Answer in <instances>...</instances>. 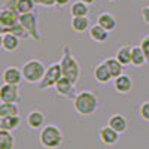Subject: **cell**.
<instances>
[{"instance_id": "15", "label": "cell", "mask_w": 149, "mask_h": 149, "mask_svg": "<svg viewBox=\"0 0 149 149\" xmlns=\"http://www.w3.org/2000/svg\"><path fill=\"white\" fill-rule=\"evenodd\" d=\"M94 79L98 84H109L112 79H113V76H112V73H110V70L106 66L104 61L95 66V69H94Z\"/></svg>"}, {"instance_id": "19", "label": "cell", "mask_w": 149, "mask_h": 149, "mask_svg": "<svg viewBox=\"0 0 149 149\" xmlns=\"http://www.w3.org/2000/svg\"><path fill=\"white\" fill-rule=\"evenodd\" d=\"M90 37H91L94 42L103 43V42L107 40L109 31H107L106 29H103L100 24H95V26H91V27H90Z\"/></svg>"}, {"instance_id": "31", "label": "cell", "mask_w": 149, "mask_h": 149, "mask_svg": "<svg viewBox=\"0 0 149 149\" xmlns=\"http://www.w3.org/2000/svg\"><path fill=\"white\" fill-rule=\"evenodd\" d=\"M36 5H40L43 8H54L57 6V0H34Z\"/></svg>"}, {"instance_id": "23", "label": "cell", "mask_w": 149, "mask_h": 149, "mask_svg": "<svg viewBox=\"0 0 149 149\" xmlns=\"http://www.w3.org/2000/svg\"><path fill=\"white\" fill-rule=\"evenodd\" d=\"M104 63H106V66L109 67V70H110V73H112V76H113V79L118 78V76H121V74L124 73V67H125V66H122L116 57L106 58Z\"/></svg>"}, {"instance_id": "29", "label": "cell", "mask_w": 149, "mask_h": 149, "mask_svg": "<svg viewBox=\"0 0 149 149\" xmlns=\"http://www.w3.org/2000/svg\"><path fill=\"white\" fill-rule=\"evenodd\" d=\"M139 115L143 121L149 122V102H143L139 107Z\"/></svg>"}, {"instance_id": "20", "label": "cell", "mask_w": 149, "mask_h": 149, "mask_svg": "<svg viewBox=\"0 0 149 149\" xmlns=\"http://www.w3.org/2000/svg\"><path fill=\"white\" fill-rule=\"evenodd\" d=\"M90 14V5L82 2V0H78V2H73L70 6V15L73 17H88Z\"/></svg>"}, {"instance_id": "9", "label": "cell", "mask_w": 149, "mask_h": 149, "mask_svg": "<svg viewBox=\"0 0 149 149\" xmlns=\"http://www.w3.org/2000/svg\"><path fill=\"white\" fill-rule=\"evenodd\" d=\"M2 79H3V84H10V85H19L24 79V74H22V70L19 67H15V66H9L3 70V74H2Z\"/></svg>"}, {"instance_id": "16", "label": "cell", "mask_w": 149, "mask_h": 149, "mask_svg": "<svg viewBox=\"0 0 149 149\" xmlns=\"http://www.w3.org/2000/svg\"><path fill=\"white\" fill-rule=\"evenodd\" d=\"M97 24H100L103 29H106L110 33L116 29L118 22H116V18L113 17V14H110V12H102V14L97 17Z\"/></svg>"}, {"instance_id": "4", "label": "cell", "mask_w": 149, "mask_h": 149, "mask_svg": "<svg viewBox=\"0 0 149 149\" xmlns=\"http://www.w3.org/2000/svg\"><path fill=\"white\" fill-rule=\"evenodd\" d=\"M22 74H24V81L29 84H40V81L45 76L46 67L40 60H29L22 64L21 67Z\"/></svg>"}, {"instance_id": "32", "label": "cell", "mask_w": 149, "mask_h": 149, "mask_svg": "<svg viewBox=\"0 0 149 149\" xmlns=\"http://www.w3.org/2000/svg\"><path fill=\"white\" fill-rule=\"evenodd\" d=\"M140 48L143 49L145 55H146L148 60H149V36H145L143 39H142V42H140Z\"/></svg>"}, {"instance_id": "26", "label": "cell", "mask_w": 149, "mask_h": 149, "mask_svg": "<svg viewBox=\"0 0 149 149\" xmlns=\"http://www.w3.org/2000/svg\"><path fill=\"white\" fill-rule=\"evenodd\" d=\"M19 115V107L18 103H0V118L3 116H14Z\"/></svg>"}, {"instance_id": "30", "label": "cell", "mask_w": 149, "mask_h": 149, "mask_svg": "<svg viewBox=\"0 0 149 149\" xmlns=\"http://www.w3.org/2000/svg\"><path fill=\"white\" fill-rule=\"evenodd\" d=\"M3 8L9 9V10H17L18 12V0H5Z\"/></svg>"}, {"instance_id": "8", "label": "cell", "mask_w": 149, "mask_h": 149, "mask_svg": "<svg viewBox=\"0 0 149 149\" xmlns=\"http://www.w3.org/2000/svg\"><path fill=\"white\" fill-rule=\"evenodd\" d=\"M119 136L121 134L118 131H115L110 125H103L100 130H98V139H100V142L106 146L116 145L118 140H119Z\"/></svg>"}, {"instance_id": "13", "label": "cell", "mask_w": 149, "mask_h": 149, "mask_svg": "<svg viewBox=\"0 0 149 149\" xmlns=\"http://www.w3.org/2000/svg\"><path fill=\"white\" fill-rule=\"evenodd\" d=\"M113 88L116 93L119 94H127L133 90V79L128 76V74H121V76L113 79Z\"/></svg>"}, {"instance_id": "1", "label": "cell", "mask_w": 149, "mask_h": 149, "mask_svg": "<svg viewBox=\"0 0 149 149\" xmlns=\"http://www.w3.org/2000/svg\"><path fill=\"white\" fill-rule=\"evenodd\" d=\"M98 107L97 95L93 91H81L73 97V109L82 116H90Z\"/></svg>"}, {"instance_id": "35", "label": "cell", "mask_w": 149, "mask_h": 149, "mask_svg": "<svg viewBox=\"0 0 149 149\" xmlns=\"http://www.w3.org/2000/svg\"><path fill=\"white\" fill-rule=\"evenodd\" d=\"M82 2H85V3H88V5H91V3H94L95 0H82Z\"/></svg>"}, {"instance_id": "17", "label": "cell", "mask_w": 149, "mask_h": 149, "mask_svg": "<svg viewBox=\"0 0 149 149\" xmlns=\"http://www.w3.org/2000/svg\"><path fill=\"white\" fill-rule=\"evenodd\" d=\"M21 125V118L19 115L14 116H3L0 118V130H6V131H15Z\"/></svg>"}, {"instance_id": "28", "label": "cell", "mask_w": 149, "mask_h": 149, "mask_svg": "<svg viewBox=\"0 0 149 149\" xmlns=\"http://www.w3.org/2000/svg\"><path fill=\"white\" fill-rule=\"evenodd\" d=\"M9 31H10V33H14L15 36H18L19 39H29V37H30L29 31L24 29V26H22L21 22H17L15 26H12V27L9 29Z\"/></svg>"}, {"instance_id": "27", "label": "cell", "mask_w": 149, "mask_h": 149, "mask_svg": "<svg viewBox=\"0 0 149 149\" xmlns=\"http://www.w3.org/2000/svg\"><path fill=\"white\" fill-rule=\"evenodd\" d=\"M36 6L34 0H18V12L19 14H29L33 12Z\"/></svg>"}, {"instance_id": "7", "label": "cell", "mask_w": 149, "mask_h": 149, "mask_svg": "<svg viewBox=\"0 0 149 149\" xmlns=\"http://www.w3.org/2000/svg\"><path fill=\"white\" fill-rule=\"evenodd\" d=\"M0 100L3 103H18L19 102V91L18 85L3 84L0 86Z\"/></svg>"}, {"instance_id": "33", "label": "cell", "mask_w": 149, "mask_h": 149, "mask_svg": "<svg viewBox=\"0 0 149 149\" xmlns=\"http://www.w3.org/2000/svg\"><path fill=\"white\" fill-rule=\"evenodd\" d=\"M142 18L146 24H149V6H145L142 9Z\"/></svg>"}, {"instance_id": "14", "label": "cell", "mask_w": 149, "mask_h": 149, "mask_svg": "<svg viewBox=\"0 0 149 149\" xmlns=\"http://www.w3.org/2000/svg\"><path fill=\"white\" fill-rule=\"evenodd\" d=\"M107 125H110L112 128H113L115 131H118L119 134H124L127 130H128V121L127 118L121 115V113H113L109 121H107Z\"/></svg>"}, {"instance_id": "2", "label": "cell", "mask_w": 149, "mask_h": 149, "mask_svg": "<svg viewBox=\"0 0 149 149\" xmlns=\"http://www.w3.org/2000/svg\"><path fill=\"white\" fill-rule=\"evenodd\" d=\"M63 131L55 124H46L39 133V143L45 149H57L63 145Z\"/></svg>"}, {"instance_id": "25", "label": "cell", "mask_w": 149, "mask_h": 149, "mask_svg": "<svg viewBox=\"0 0 149 149\" xmlns=\"http://www.w3.org/2000/svg\"><path fill=\"white\" fill-rule=\"evenodd\" d=\"M116 58L122 66H130L131 64V46L124 45L116 51Z\"/></svg>"}, {"instance_id": "6", "label": "cell", "mask_w": 149, "mask_h": 149, "mask_svg": "<svg viewBox=\"0 0 149 149\" xmlns=\"http://www.w3.org/2000/svg\"><path fill=\"white\" fill-rule=\"evenodd\" d=\"M19 22L24 26L30 34L31 39L34 40H40V33L37 30V17L34 12H29V14H21L19 15Z\"/></svg>"}, {"instance_id": "21", "label": "cell", "mask_w": 149, "mask_h": 149, "mask_svg": "<svg viewBox=\"0 0 149 149\" xmlns=\"http://www.w3.org/2000/svg\"><path fill=\"white\" fill-rule=\"evenodd\" d=\"M146 61H148V57L145 55L140 45L139 46H133L131 48V64L134 67H142V66L146 64Z\"/></svg>"}, {"instance_id": "22", "label": "cell", "mask_w": 149, "mask_h": 149, "mask_svg": "<svg viewBox=\"0 0 149 149\" xmlns=\"http://www.w3.org/2000/svg\"><path fill=\"white\" fill-rule=\"evenodd\" d=\"M70 26H72L73 31L84 33L86 30H90V19H88V17H73Z\"/></svg>"}, {"instance_id": "24", "label": "cell", "mask_w": 149, "mask_h": 149, "mask_svg": "<svg viewBox=\"0 0 149 149\" xmlns=\"http://www.w3.org/2000/svg\"><path fill=\"white\" fill-rule=\"evenodd\" d=\"M15 137L10 131L0 130V149H14Z\"/></svg>"}, {"instance_id": "3", "label": "cell", "mask_w": 149, "mask_h": 149, "mask_svg": "<svg viewBox=\"0 0 149 149\" xmlns=\"http://www.w3.org/2000/svg\"><path fill=\"white\" fill-rule=\"evenodd\" d=\"M60 64H61V70H63V76L70 79L73 84H76L79 76H81V67H79L78 60L72 55L69 46H64Z\"/></svg>"}, {"instance_id": "36", "label": "cell", "mask_w": 149, "mask_h": 149, "mask_svg": "<svg viewBox=\"0 0 149 149\" xmlns=\"http://www.w3.org/2000/svg\"><path fill=\"white\" fill-rule=\"evenodd\" d=\"M109 2H113V0H109Z\"/></svg>"}, {"instance_id": "5", "label": "cell", "mask_w": 149, "mask_h": 149, "mask_svg": "<svg viewBox=\"0 0 149 149\" xmlns=\"http://www.w3.org/2000/svg\"><path fill=\"white\" fill-rule=\"evenodd\" d=\"M63 78V70H61V64L60 63H54L51 64L46 72H45V76L39 84V88L40 90H46V88H54L55 84Z\"/></svg>"}, {"instance_id": "34", "label": "cell", "mask_w": 149, "mask_h": 149, "mask_svg": "<svg viewBox=\"0 0 149 149\" xmlns=\"http://www.w3.org/2000/svg\"><path fill=\"white\" fill-rule=\"evenodd\" d=\"M70 0H57V6H66Z\"/></svg>"}, {"instance_id": "11", "label": "cell", "mask_w": 149, "mask_h": 149, "mask_svg": "<svg viewBox=\"0 0 149 149\" xmlns=\"http://www.w3.org/2000/svg\"><path fill=\"white\" fill-rule=\"evenodd\" d=\"M26 122H27L29 128H31V130H42L45 127V115H43V112H40V110L29 112V115L26 118Z\"/></svg>"}, {"instance_id": "10", "label": "cell", "mask_w": 149, "mask_h": 149, "mask_svg": "<svg viewBox=\"0 0 149 149\" xmlns=\"http://www.w3.org/2000/svg\"><path fill=\"white\" fill-rule=\"evenodd\" d=\"M19 15L21 14L17 10H9V9L2 8V10H0V26L10 29L17 22H19Z\"/></svg>"}, {"instance_id": "18", "label": "cell", "mask_w": 149, "mask_h": 149, "mask_svg": "<svg viewBox=\"0 0 149 149\" xmlns=\"http://www.w3.org/2000/svg\"><path fill=\"white\" fill-rule=\"evenodd\" d=\"M55 91L60 94V95H64V97H70L72 95V93H73V90H74V84L70 81V79H67V78H61L57 84H55Z\"/></svg>"}, {"instance_id": "12", "label": "cell", "mask_w": 149, "mask_h": 149, "mask_svg": "<svg viewBox=\"0 0 149 149\" xmlns=\"http://www.w3.org/2000/svg\"><path fill=\"white\" fill-rule=\"evenodd\" d=\"M0 37H2V48H3V51L6 52H15L18 46H19V37L15 36L14 33H3V34H0Z\"/></svg>"}]
</instances>
